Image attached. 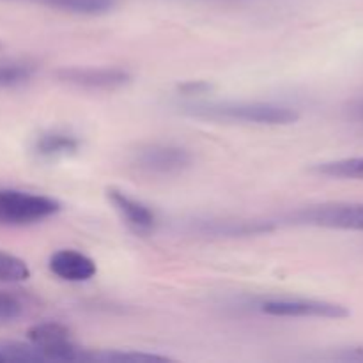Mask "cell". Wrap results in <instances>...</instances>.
Returning <instances> with one entry per match:
<instances>
[{
	"label": "cell",
	"instance_id": "cell-1",
	"mask_svg": "<svg viewBox=\"0 0 363 363\" xmlns=\"http://www.w3.org/2000/svg\"><path fill=\"white\" fill-rule=\"evenodd\" d=\"M181 110L197 119L254 126H287L300 119L296 108L275 101H188Z\"/></svg>",
	"mask_w": 363,
	"mask_h": 363
},
{
	"label": "cell",
	"instance_id": "cell-2",
	"mask_svg": "<svg viewBox=\"0 0 363 363\" xmlns=\"http://www.w3.org/2000/svg\"><path fill=\"white\" fill-rule=\"evenodd\" d=\"M59 211L60 202L48 195L0 188V225L4 227L35 225Z\"/></svg>",
	"mask_w": 363,
	"mask_h": 363
},
{
	"label": "cell",
	"instance_id": "cell-3",
	"mask_svg": "<svg viewBox=\"0 0 363 363\" xmlns=\"http://www.w3.org/2000/svg\"><path fill=\"white\" fill-rule=\"evenodd\" d=\"M287 222L319 229L363 230V202H332L301 208L291 213Z\"/></svg>",
	"mask_w": 363,
	"mask_h": 363
},
{
	"label": "cell",
	"instance_id": "cell-4",
	"mask_svg": "<svg viewBox=\"0 0 363 363\" xmlns=\"http://www.w3.org/2000/svg\"><path fill=\"white\" fill-rule=\"evenodd\" d=\"M194 162V156L186 147L177 144L155 142L138 147L131 156V165L138 172L152 177L179 176L188 170Z\"/></svg>",
	"mask_w": 363,
	"mask_h": 363
},
{
	"label": "cell",
	"instance_id": "cell-5",
	"mask_svg": "<svg viewBox=\"0 0 363 363\" xmlns=\"http://www.w3.org/2000/svg\"><path fill=\"white\" fill-rule=\"evenodd\" d=\"M28 342L46 362H82L84 350L74 342L69 330L60 323H38L28 330Z\"/></svg>",
	"mask_w": 363,
	"mask_h": 363
},
{
	"label": "cell",
	"instance_id": "cell-6",
	"mask_svg": "<svg viewBox=\"0 0 363 363\" xmlns=\"http://www.w3.org/2000/svg\"><path fill=\"white\" fill-rule=\"evenodd\" d=\"M259 311L272 318H350V308L344 305L326 300H312V298H272V300L261 301Z\"/></svg>",
	"mask_w": 363,
	"mask_h": 363
},
{
	"label": "cell",
	"instance_id": "cell-7",
	"mask_svg": "<svg viewBox=\"0 0 363 363\" xmlns=\"http://www.w3.org/2000/svg\"><path fill=\"white\" fill-rule=\"evenodd\" d=\"M57 80L84 91H117L133 80L123 67H62L57 71Z\"/></svg>",
	"mask_w": 363,
	"mask_h": 363
},
{
	"label": "cell",
	"instance_id": "cell-8",
	"mask_svg": "<svg viewBox=\"0 0 363 363\" xmlns=\"http://www.w3.org/2000/svg\"><path fill=\"white\" fill-rule=\"evenodd\" d=\"M106 199L131 233L138 234V236H149L155 233L158 218L147 204L116 186L106 188Z\"/></svg>",
	"mask_w": 363,
	"mask_h": 363
},
{
	"label": "cell",
	"instance_id": "cell-9",
	"mask_svg": "<svg viewBox=\"0 0 363 363\" xmlns=\"http://www.w3.org/2000/svg\"><path fill=\"white\" fill-rule=\"evenodd\" d=\"M48 268L57 279L71 284L87 282V280L94 279V275L98 273L96 262L89 255L73 250V248H62V250L53 252L48 259Z\"/></svg>",
	"mask_w": 363,
	"mask_h": 363
},
{
	"label": "cell",
	"instance_id": "cell-10",
	"mask_svg": "<svg viewBox=\"0 0 363 363\" xmlns=\"http://www.w3.org/2000/svg\"><path fill=\"white\" fill-rule=\"evenodd\" d=\"M275 229L272 222L261 220H229V218H209L195 220L191 223V230L201 236L211 238H243L259 236V234L272 233Z\"/></svg>",
	"mask_w": 363,
	"mask_h": 363
},
{
	"label": "cell",
	"instance_id": "cell-11",
	"mask_svg": "<svg viewBox=\"0 0 363 363\" xmlns=\"http://www.w3.org/2000/svg\"><path fill=\"white\" fill-rule=\"evenodd\" d=\"M82 147V142L77 135L66 130H46L41 131L32 142V152L38 158L48 160H62L77 155Z\"/></svg>",
	"mask_w": 363,
	"mask_h": 363
},
{
	"label": "cell",
	"instance_id": "cell-12",
	"mask_svg": "<svg viewBox=\"0 0 363 363\" xmlns=\"http://www.w3.org/2000/svg\"><path fill=\"white\" fill-rule=\"evenodd\" d=\"M39 66L28 57H4L0 59V91L27 85L38 73Z\"/></svg>",
	"mask_w": 363,
	"mask_h": 363
},
{
	"label": "cell",
	"instance_id": "cell-13",
	"mask_svg": "<svg viewBox=\"0 0 363 363\" xmlns=\"http://www.w3.org/2000/svg\"><path fill=\"white\" fill-rule=\"evenodd\" d=\"M169 357L144 351H123V350H103V351H84L82 362H101V363H151L165 362Z\"/></svg>",
	"mask_w": 363,
	"mask_h": 363
},
{
	"label": "cell",
	"instance_id": "cell-14",
	"mask_svg": "<svg viewBox=\"0 0 363 363\" xmlns=\"http://www.w3.org/2000/svg\"><path fill=\"white\" fill-rule=\"evenodd\" d=\"M312 172L318 176L333 177V179H360L363 181V156L354 158L332 160V162H323L312 167Z\"/></svg>",
	"mask_w": 363,
	"mask_h": 363
},
{
	"label": "cell",
	"instance_id": "cell-15",
	"mask_svg": "<svg viewBox=\"0 0 363 363\" xmlns=\"http://www.w3.org/2000/svg\"><path fill=\"white\" fill-rule=\"evenodd\" d=\"M117 0H39V4L74 14H105L116 7Z\"/></svg>",
	"mask_w": 363,
	"mask_h": 363
},
{
	"label": "cell",
	"instance_id": "cell-16",
	"mask_svg": "<svg viewBox=\"0 0 363 363\" xmlns=\"http://www.w3.org/2000/svg\"><path fill=\"white\" fill-rule=\"evenodd\" d=\"M39 363L46 362L45 357L30 342L18 340H0V363Z\"/></svg>",
	"mask_w": 363,
	"mask_h": 363
},
{
	"label": "cell",
	"instance_id": "cell-17",
	"mask_svg": "<svg viewBox=\"0 0 363 363\" xmlns=\"http://www.w3.org/2000/svg\"><path fill=\"white\" fill-rule=\"evenodd\" d=\"M28 277H30V269H28L27 262L21 261L16 255L0 250V282H23Z\"/></svg>",
	"mask_w": 363,
	"mask_h": 363
},
{
	"label": "cell",
	"instance_id": "cell-18",
	"mask_svg": "<svg viewBox=\"0 0 363 363\" xmlns=\"http://www.w3.org/2000/svg\"><path fill=\"white\" fill-rule=\"evenodd\" d=\"M25 312V305L16 294L0 289V326L11 325L21 319Z\"/></svg>",
	"mask_w": 363,
	"mask_h": 363
},
{
	"label": "cell",
	"instance_id": "cell-19",
	"mask_svg": "<svg viewBox=\"0 0 363 363\" xmlns=\"http://www.w3.org/2000/svg\"><path fill=\"white\" fill-rule=\"evenodd\" d=\"M319 360L363 363V344L339 347V350H333L332 353H326V354H323V357H319Z\"/></svg>",
	"mask_w": 363,
	"mask_h": 363
},
{
	"label": "cell",
	"instance_id": "cell-20",
	"mask_svg": "<svg viewBox=\"0 0 363 363\" xmlns=\"http://www.w3.org/2000/svg\"><path fill=\"white\" fill-rule=\"evenodd\" d=\"M209 85L208 84H204V82H197V84H195V82H188V84H184L183 87H179V91L183 92V94H186V96H197V94H206V92L209 91Z\"/></svg>",
	"mask_w": 363,
	"mask_h": 363
},
{
	"label": "cell",
	"instance_id": "cell-21",
	"mask_svg": "<svg viewBox=\"0 0 363 363\" xmlns=\"http://www.w3.org/2000/svg\"><path fill=\"white\" fill-rule=\"evenodd\" d=\"M351 117L363 124V99H360V101H357L353 106H351Z\"/></svg>",
	"mask_w": 363,
	"mask_h": 363
},
{
	"label": "cell",
	"instance_id": "cell-22",
	"mask_svg": "<svg viewBox=\"0 0 363 363\" xmlns=\"http://www.w3.org/2000/svg\"><path fill=\"white\" fill-rule=\"evenodd\" d=\"M2 46H4V45H2V43H0V50H2Z\"/></svg>",
	"mask_w": 363,
	"mask_h": 363
},
{
	"label": "cell",
	"instance_id": "cell-23",
	"mask_svg": "<svg viewBox=\"0 0 363 363\" xmlns=\"http://www.w3.org/2000/svg\"><path fill=\"white\" fill-rule=\"evenodd\" d=\"M32 2H38V0H32Z\"/></svg>",
	"mask_w": 363,
	"mask_h": 363
}]
</instances>
